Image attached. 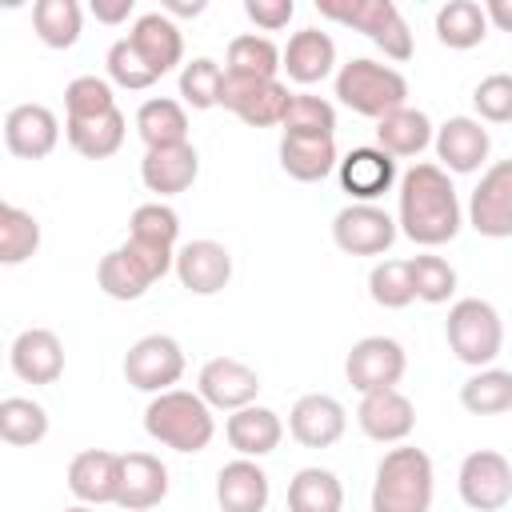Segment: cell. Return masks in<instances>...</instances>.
I'll list each match as a JSON object with an SVG mask.
<instances>
[{"label": "cell", "instance_id": "cell-1", "mask_svg": "<svg viewBox=\"0 0 512 512\" xmlns=\"http://www.w3.org/2000/svg\"><path fill=\"white\" fill-rule=\"evenodd\" d=\"M400 232L420 248H440L456 240L464 212L456 200V188L440 164H412L400 176Z\"/></svg>", "mask_w": 512, "mask_h": 512}, {"label": "cell", "instance_id": "cell-2", "mask_svg": "<svg viewBox=\"0 0 512 512\" xmlns=\"http://www.w3.org/2000/svg\"><path fill=\"white\" fill-rule=\"evenodd\" d=\"M144 432L172 448V452H204L216 436V420H212V408L200 392H188V388H168L160 396L148 400L144 408Z\"/></svg>", "mask_w": 512, "mask_h": 512}, {"label": "cell", "instance_id": "cell-3", "mask_svg": "<svg viewBox=\"0 0 512 512\" xmlns=\"http://www.w3.org/2000/svg\"><path fill=\"white\" fill-rule=\"evenodd\" d=\"M432 456L424 448H388L372 480V512H428L432 508Z\"/></svg>", "mask_w": 512, "mask_h": 512}, {"label": "cell", "instance_id": "cell-4", "mask_svg": "<svg viewBox=\"0 0 512 512\" xmlns=\"http://www.w3.org/2000/svg\"><path fill=\"white\" fill-rule=\"evenodd\" d=\"M336 96L356 116L384 120L388 112H396V108L408 104V80L392 64L356 56V60L340 64V72H336Z\"/></svg>", "mask_w": 512, "mask_h": 512}, {"label": "cell", "instance_id": "cell-5", "mask_svg": "<svg viewBox=\"0 0 512 512\" xmlns=\"http://www.w3.org/2000/svg\"><path fill=\"white\" fill-rule=\"evenodd\" d=\"M168 268H176V248H160L128 236L96 264V284L112 300H140Z\"/></svg>", "mask_w": 512, "mask_h": 512}, {"label": "cell", "instance_id": "cell-6", "mask_svg": "<svg viewBox=\"0 0 512 512\" xmlns=\"http://www.w3.org/2000/svg\"><path fill=\"white\" fill-rule=\"evenodd\" d=\"M316 8H320V16L364 32L388 60H396V64L412 60V32H408V20L400 16V8L392 0H344V4L316 0Z\"/></svg>", "mask_w": 512, "mask_h": 512}, {"label": "cell", "instance_id": "cell-7", "mask_svg": "<svg viewBox=\"0 0 512 512\" xmlns=\"http://www.w3.org/2000/svg\"><path fill=\"white\" fill-rule=\"evenodd\" d=\"M444 336H448V348L460 364L468 368H488L500 348H504V324H500V312L480 300V296H464L448 308V320H444Z\"/></svg>", "mask_w": 512, "mask_h": 512}, {"label": "cell", "instance_id": "cell-8", "mask_svg": "<svg viewBox=\"0 0 512 512\" xmlns=\"http://www.w3.org/2000/svg\"><path fill=\"white\" fill-rule=\"evenodd\" d=\"M460 500L472 512H500L512 500V464L508 456L492 452V448H476L460 460V476H456Z\"/></svg>", "mask_w": 512, "mask_h": 512}, {"label": "cell", "instance_id": "cell-9", "mask_svg": "<svg viewBox=\"0 0 512 512\" xmlns=\"http://www.w3.org/2000/svg\"><path fill=\"white\" fill-rule=\"evenodd\" d=\"M184 376V348L164 336V332H152V336H140L128 356H124V380L140 392H168L176 380Z\"/></svg>", "mask_w": 512, "mask_h": 512}, {"label": "cell", "instance_id": "cell-10", "mask_svg": "<svg viewBox=\"0 0 512 512\" xmlns=\"http://www.w3.org/2000/svg\"><path fill=\"white\" fill-rule=\"evenodd\" d=\"M404 368H408V356H404L400 340H392V336H364L352 344V352L344 360V376L360 396L396 388Z\"/></svg>", "mask_w": 512, "mask_h": 512}, {"label": "cell", "instance_id": "cell-11", "mask_svg": "<svg viewBox=\"0 0 512 512\" xmlns=\"http://www.w3.org/2000/svg\"><path fill=\"white\" fill-rule=\"evenodd\" d=\"M468 224L488 240L512 236V160H496L484 168L468 200Z\"/></svg>", "mask_w": 512, "mask_h": 512}, {"label": "cell", "instance_id": "cell-12", "mask_svg": "<svg viewBox=\"0 0 512 512\" xmlns=\"http://www.w3.org/2000/svg\"><path fill=\"white\" fill-rule=\"evenodd\" d=\"M288 84L280 80H244V76H228L224 80V96H220V108H228L232 116H240L248 128H272V124H284V112H288Z\"/></svg>", "mask_w": 512, "mask_h": 512}, {"label": "cell", "instance_id": "cell-13", "mask_svg": "<svg viewBox=\"0 0 512 512\" xmlns=\"http://www.w3.org/2000/svg\"><path fill=\"white\" fill-rule=\"evenodd\" d=\"M332 240L348 256H384L396 240V220L376 204H348L332 220Z\"/></svg>", "mask_w": 512, "mask_h": 512}, {"label": "cell", "instance_id": "cell-14", "mask_svg": "<svg viewBox=\"0 0 512 512\" xmlns=\"http://www.w3.org/2000/svg\"><path fill=\"white\" fill-rule=\"evenodd\" d=\"M196 392L208 400V408H224V412H240L248 404H256L260 396V376L256 368H248L236 356H212L200 368Z\"/></svg>", "mask_w": 512, "mask_h": 512}, {"label": "cell", "instance_id": "cell-15", "mask_svg": "<svg viewBox=\"0 0 512 512\" xmlns=\"http://www.w3.org/2000/svg\"><path fill=\"white\" fill-rule=\"evenodd\" d=\"M176 280L192 296H216L232 280V252L220 240H188L176 248Z\"/></svg>", "mask_w": 512, "mask_h": 512}, {"label": "cell", "instance_id": "cell-16", "mask_svg": "<svg viewBox=\"0 0 512 512\" xmlns=\"http://www.w3.org/2000/svg\"><path fill=\"white\" fill-rule=\"evenodd\" d=\"M60 144V120L44 104H16L4 116V148L20 160H44Z\"/></svg>", "mask_w": 512, "mask_h": 512}, {"label": "cell", "instance_id": "cell-17", "mask_svg": "<svg viewBox=\"0 0 512 512\" xmlns=\"http://www.w3.org/2000/svg\"><path fill=\"white\" fill-rule=\"evenodd\" d=\"M348 428V412L328 392H308L288 412V432L304 448H332Z\"/></svg>", "mask_w": 512, "mask_h": 512}, {"label": "cell", "instance_id": "cell-18", "mask_svg": "<svg viewBox=\"0 0 512 512\" xmlns=\"http://www.w3.org/2000/svg\"><path fill=\"white\" fill-rule=\"evenodd\" d=\"M436 160L444 172H476L484 160H488V148H492V136L488 128L476 120V116H448L440 128H436Z\"/></svg>", "mask_w": 512, "mask_h": 512}, {"label": "cell", "instance_id": "cell-19", "mask_svg": "<svg viewBox=\"0 0 512 512\" xmlns=\"http://www.w3.org/2000/svg\"><path fill=\"white\" fill-rule=\"evenodd\" d=\"M356 424L368 440L376 444H400L412 436L416 428V408L412 400L400 392V388H384V392H368L360 396V408H356Z\"/></svg>", "mask_w": 512, "mask_h": 512}, {"label": "cell", "instance_id": "cell-20", "mask_svg": "<svg viewBox=\"0 0 512 512\" xmlns=\"http://www.w3.org/2000/svg\"><path fill=\"white\" fill-rule=\"evenodd\" d=\"M8 364L24 384H56L64 372V344L52 328H24L8 348Z\"/></svg>", "mask_w": 512, "mask_h": 512}, {"label": "cell", "instance_id": "cell-21", "mask_svg": "<svg viewBox=\"0 0 512 512\" xmlns=\"http://www.w3.org/2000/svg\"><path fill=\"white\" fill-rule=\"evenodd\" d=\"M68 492L80 504H116L120 492V456L108 448H84L68 464Z\"/></svg>", "mask_w": 512, "mask_h": 512}, {"label": "cell", "instance_id": "cell-22", "mask_svg": "<svg viewBox=\"0 0 512 512\" xmlns=\"http://www.w3.org/2000/svg\"><path fill=\"white\" fill-rule=\"evenodd\" d=\"M340 188L352 196V204H372L396 184V160L384 148H352L336 164Z\"/></svg>", "mask_w": 512, "mask_h": 512}, {"label": "cell", "instance_id": "cell-23", "mask_svg": "<svg viewBox=\"0 0 512 512\" xmlns=\"http://www.w3.org/2000/svg\"><path fill=\"white\" fill-rule=\"evenodd\" d=\"M200 176V156L192 144H168V148H144L140 160V180L148 192L164 196H180L192 188V180Z\"/></svg>", "mask_w": 512, "mask_h": 512}, {"label": "cell", "instance_id": "cell-24", "mask_svg": "<svg viewBox=\"0 0 512 512\" xmlns=\"http://www.w3.org/2000/svg\"><path fill=\"white\" fill-rule=\"evenodd\" d=\"M168 496V468L152 452H124L120 456V492L116 504L128 512L156 508Z\"/></svg>", "mask_w": 512, "mask_h": 512}, {"label": "cell", "instance_id": "cell-25", "mask_svg": "<svg viewBox=\"0 0 512 512\" xmlns=\"http://www.w3.org/2000/svg\"><path fill=\"white\" fill-rule=\"evenodd\" d=\"M268 496H272L268 472L248 456H236L216 472V504H220V512H264Z\"/></svg>", "mask_w": 512, "mask_h": 512}, {"label": "cell", "instance_id": "cell-26", "mask_svg": "<svg viewBox=\"0 0 512 512\" xmlns=\"http://www.w3.org/2000/svg\"><path fill=\"white\" fill-rule=\"evenodd\" d=\"M128 40H132V48L144 56V64H148L156 76L172 72V68L184 60L180 24H176L172 16H164V12H144V16H136Z\"/></svg>", "mask_w": 512, "mask_h": 512}, {"label": "cell", "instance_id": "cell-27", "mask_svg": "<svg viewBox=\"0 0 512 512\" xmlns=\"http://www.w3.org/2000/svg\"><path fill=\"white\" fill-rule=\"evenodd\" d=\"M224 436H228V444H232L240 456L260 460V456H268V452L280 448L284 424H280V416H276L272 408L248 404V408H240V412H232V416L224 420Z\"/></svg>", "mask_w": 512, "mask_h": 512}, {"label": "cell", "instance_id": "cell-28", "mask_svg": "<svg viewBox=\"0 0 512 512\" xmlns=\"http://www.w3.org/2000/svg\"><path fill=\"white\" fill-rule=\"evenodd\" d=\"M336 68V44L328 32L320 28H300L288 36V48H284V72L288 80L296 84H320L324 76H332Z\"/></svg>", "mask_w": 512, "mask_h": 512}, {"label": "cell", "instance_id": "cell-29", "mask_svg": "<svg viewBox=\"0 0 512 512\" xmlns=\"http://www.w3.org/2000/svg\"><path fill=\"white\" fill-rule=\"evenodd\" d=\"M340 164L336 156V136H280V168L300 180V184H316L324 180L332 168Z\"/></svg>", "mask_w": 512, "mask_h": 512}, {"label": "cell", "instance_id": "cell-30", "mask_svg": "<svg viewBox=\"0 0 512 512\" xmlns=\"http://www.w3.org/2000/svg\"><path fill=\"white\" fill-rule=\"evenodd\" d=\"M432 140H436L432 120H428L420 108H408V104H404V108L388 112L384 120H376V148H384L392 160L420 156Z\"/></svg>", "mask_w": 512, "mask_h": 512}, {"label": "cell", "instance_id": "cell-31", "mask_svg": "<svg viewBox=\"0 0 512 512\" xmlns=\"http://www.w3.org/2000/svg\"><path fill=\"white\" fill-rule=\"evenodd\" d=\"M124 132H128V120L120 108L104 112V116H92V120H64V136L68 144L84 156V160H108L120 152L124 144Z\"/></svg>", "mask_w": 512, "mask_h": 512}, {"label": "cell", "instance_id": "cell-32", "mask_svg": "<svg viewBox=\"0 0 512 512\" xmlns=\"http://www.w3.org/2000/svg\"><path fill=\"white\" fill-rule=\"evenodd\" d=\"M136 132H140L144 148L188 144V112L172 96H152L136 108Z\"/></svg>", "mask_w": 512, "mask_h": 512}, {"label": "cell", "instance_id": "cell-33", "mask_svg": "<svg viewBox=\"0 0 512 512\" xmlns=\"http://www.w3.org/2000/svg\"><path fill=\"white\" fill-rule=\"evenodd\" d=\"M484 36H488L484 4H476V0H448V4H440V12H436V40L444 48L464 52V48H476Z\"/></svg>", "mask_w": 512, "mask_h": 512}, {"label": "cell", "instance_id": "cell-34", "mask_svg": "<svg viewBox=\"0 0 512 512\" xmlns=\"http://www.w3.org/2000/svg\"><path fill=\"white\" fill-rule=\"evenodd\" d=\"M284 68V52L256 32L232 36L228 40V76H244V80H276V72Z\"/></svg>", "mask_w": 512, "mask_h": 512}, {"label": "cell", "instance_id": "cell-35", "mask_svg": "<svg viewBox=\"0 0 512 512\" xmlns=\"http://www.w3.org/2000/svg\"><path fill=\"white\" fill-rule=\"evenodd\" d=\"M344 488L328 468H300L288 480V512H340Z\"/></svg>", "mask_w": 512, "mask_h": 512}, {"label": "cell", "instance_id": "cell-36", "mask_svg": "<svg viewBox=\"0 0 512 512\" xmlns=\"http://www.w3.org/2000/svg\"><path fill=\"white\" fill-rule=\"evenodd\" d=\"M48 436V412L32 396H4L0 400V440L12 448H32Z\"/></svg>", "mask_w": 512, "mask_h": 512}, {"label": "cell", "instance_id": "cell-37", "mask_svg": "<svg viewBox=\"0 0 512 512\" xmlns=\"http://www.w3.org/2000/svg\"><path fill=\"white\" fill-rule=\"evenodd\" d=\"M460 404L472 416H500L512 412V372L508 368H480L460 384Z\"/></svg>", "mask_w": 512, "mask_h": 512}, {"label": "cell", "instance_id": "cell-38", "mask_svg": "<svg viewBox=\"0 0 512 512\" xmlns=\"http://www.w3.org/2000/svg\"><path fill=\"white\" fill-rule=\"evenodd\" d=\"M32 28L40 44L48 48H72L84 28V12L76 0H36L32 4Z\"/></svg>", "mask_w": 512, "mask_h": 512}, {"label": "cell", "instance_id": "cell-39", "mask_svg": "<svg viewBox=\"0 0 512 512\" xmlns=\"http://www.w3.org/2000/svg\"><path fill=\"white\" fill-rule=\"evenodd\" d=\"M40 248V224L16 204H0V264H24Z\"/></svg>", "mask_w": 512, "mask_h": 512}, {"label": "cell", "instance_id": "cell-40", "mask_svg": "<svg viewBox=\"0 0 512 512\" xmlns=\"http://www.w3.org/2000/svg\"><path fill=\"white\" fill-rule=\"evenodd\" d=\"M224 80L228 72L208 60V56H196L180 68V96L184 104H192L196 112H208V108H220V96H224Z\"/></svg>", "mask_w": 512, "mask_h": 512}, {"label": "cell", "instance_id": "cell-41", "mask_svg": "<svg viewBox=\"0 0 512 512\" xmlns=\"http://www.w3.org/2000/svg\"><path fill=\"white\" fill-rule=\"evenodd\" d=\"M280 128H284L288 136H336V108H332L324 96L292 92Z\"/></svg>", "mask_w": 512, "mask_h": 512}, {"label": "cell", "instance_id": "cell-42", "mask_svg": "<svg viewBox=\"0 0 512 512\" xmlns=\"http://www.w3.org/2000/svg\"><path fill=\"white\" fill-rule=\"evenodd\" d=\"M408 272H412V288H416V300L424 304H448L452 292H456V268L444 260V256H412L408 260Z\"/></svg>", "mask_w": 512, "mask_h": 512}, {"label": "cell", "instance_id": "cell-43", "mask_svg": "<svg viewBox=\"0 0 512 512\" xmlns=\"http://www.w3.org/2000/svg\"><path fill=\"white\" fill-rule=\"evenodd\" d=\"M368 296L380 308H408L416 300L408 260H380V264H372V272H368Z\"/></svg>", "mask_w": 512, "mask_h": 512}, {"label": "cell", "instance_id": "cell-44", "mask_svg": "<svg viewBox=\"0 0 512 512\" xmlns=\"http://www.w3.org/2000/svg\"><path fill=\"white\" fill-rule=\"evenodd\" d=\"M112 108H116V96H112V84L104 76H76V80H68V88H64L68 120H92V116H104Z\"/></svg>", "mask_w": 512, "mask_h": 512}, {"label": "cell", "instance_id": "cell-45", "mask_svg": "<svg viewBox=\"0 0 512 512\" xmlns=\"http://www.w3.org/2000/svg\"><path fill=\"white\" fill-rule=\"evenodd\" d=\"M128 236L132 240H144V244H160V248H176V236H180V216L152 200V204H140L128 220Z\"/></svg>", "mask_w": 512, "mask_h": 512}, {"label": "cell", "instance_id": "cell-46", "mask_svg": "<svg viewBox=\"0 0 512 512\" xmlns=\"http://www.w3.org/2000/svg\"><path fill=\"white\" fill-rule=\"evenodd\" d=\"M108 80L112 84H120V88H128V92H144V88H152L160 76L144 64V56L132 48V40L124 36V40H116L112 48H108Z\"/></svg>", "mask_w": 512, "mask_h": 512}, {"label": "cell", "instance_id": "cell-47", "mask_svg": "<svg viewBox=\"0 0 512 512\" xmlns=\"http://www.w3.org/2000/svg\"><path fill=\"white\" fill-rule=\"evenodd\" d=\"M472 108L488 124H512V72H492L472 88Z\"/></svg>", "mask_w": 512, "mask_h": 512}, {"label": "cell", "instance_id": "cell-48", "mask_svg": "<svg viewBox=\"0 0 512 512\" xmlns=\"http://www.w3.org/2000/svg\"><path fill=\"white\" fill-rule=\"evenodd\" d=\"M244 16L264 32H280L296 16V4L292 0H244Z\"/></svg>", "mask_w": 512, "mask_h": 512}, {"label": "cell", "instance_id": "cell-49", "mask_svg": "<svg viewBox=\"0 0 512 512\" xmlns=\"http://www.w3.org/2000/svg\"><path fill=\"white\" fill-rule=\"evenodd\" d=\"M132 0H92V16L100 20V24H124L128 16H132Z\"/></svg>", "mask_w": 512, "mask_h": 512}, {"label": "cell", "instance_id": "cell-50", "mask_svg": "<svg viewBox=\"0 0 512 512\" xmlns=\"http://www.w3.org/2000/svg\"><path fill=\"white\" fill-rule=\"evenodd\" d=\"M484 16H488V24H496L500 32H512V0H488V4H484Z\"/></svg>", "mask_w": 512, "mask_h": 512}, {"label": "cell", "instance_id": "cell-51", "mask_svg": "<svg viewBox=\"0 0 512 512\" xmlns=\"http://www.w3.org/2000/svg\"><path fill=\"white\" fill-rule=\"evenodd\" d=\"M160 12H164V16H200V12H204V0H192V4H184V0H164Z\"/></svg>", "mask_w": 512, "mask_h": 512}, {"label": "cell", "instance_id": "cell-52", "mask_svg": "<svg viewBox=\"0 0 512 512\" xmlns=\"http://www.w3.org/2000/svg\"><path fill=\"white\" fill-rule=\"evenodd\" d=\"M64 512H96L92 504H72V508H64Z\"/></svg>", "mask_w": 512, "mask_h": 512}]
</instances>
